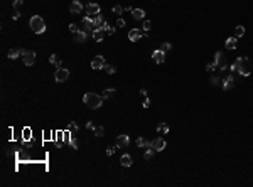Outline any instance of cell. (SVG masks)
<instances>
[{
    "instance_id": "obj_1",
    "label": "cell",
    "mask_w": 253,
    "mask_h": 187,
    "mask_svg": "<svg viewBox=\"0 0 253 187\" xmlns=\"http://www.w3.org/2000/svg\"><path fill=\"white\" fill-rule=\"evenodd\" d=\"M231 71H238L241 76H250L251 74V71H253V67H251V63H250V59L248 58H238L233 63V66L229 67Z\"/></svg>"
},
{
    "instance_id": "obj_2",
    "label": "cell",
    "mask_w": 253,
    "mask_h": 187,
    "mask_svg": "<svg viewBox=\"0 0 253 187\" xmlns=\"http://www.w3.org/2000/svg\"><path fill=\"white\" fill-rule=\"evenodd\" d=\"M83 101H84V105H88L91 110H98L103 103V96H98V94H95V93H86L83 96Z\"/></svg>"
},
{
    "instance_id": "obj_3",
    "label": "cell",
    "mask_w": 253,
    "mask_h": 187,
    "mask_svg": "<svg viewBox=\"0 0 253 187\" xmlns=\"http://www.w3.org/2000/svg\"><path fill=\"white\" fill-rule=\"evenodd\" d=\"M29 25H30L34 34H42L46 30V24H44V20H42V17H39V15H32L30 20H29Z\"/></svg>"
},
{
    "instance_id": "obj_4",
    "label": "cell",
    "mask_w": 253,
    "mask_h": 187,
    "mask_svg": "<svg viewBox=\"0 0 253 187\" xmlns=\"http://www.w3.org/2000/svg\"><path fill=\"white\" fill-rule=\"evenodd\" d=\"M147 37V32H145L144 29H132L128 32V39L132 41V42H137L139 39H142V37Z\"/></svg>"
},
{
    "instance_id": "obj_5",
    "label": "cell",
    "mask_w": 253,
    "mask_h": 187,
    "mask_svg": "<svg viewBox=\"0 0 253 187\" xmlns=\"http://www.w3.org/2000/svg\"><path fill=\"white\" fill-rule=\"evenodd\" d=\"M69 78V71L66 67H57L56 69V74H54V79L57 83H64L66 79Z\"/></svg>"
},
{
    "instance_id": "obj_6",
    "label": "cell",
    "mask_w": 253,
    "mask_h": 187,
    "mask_svg": "<svg viewBox=\"0 0 253 187\" xmlns=\"http://www.w3.org/2000/svg\"><path fill=\"white\" fill-rule=\"evenodd\" d=\"M22 61L25 66H32L36 63V52L34 51H22Z\"/></svg>"
},
{
    "instance_id": "obj_7",
    "label": "cell",
    "mask_w": 253,
    "mask_h": 187,
    "mask_svg": "<svg viewBox=\"0 0 253 187\" xmlns=\"http://www.w3.org/2000/svg\"><path fill=\"white\" fill-rule=\"evenodd\" d=\"M213 63L216 64V67H218V69H221V71L228 69V66H226V63H224V59H223V52H220V51L214 54V61H213Z\"/></svg>"
},
{
    "instance_id": "obj_8",
    "label": "cell",
    "mask_w": 253,
    "mask_h": 187,
    "mask_svg": "<svg viewBox=\"0 0 253 187\" xmlns=\"http://www.w3.org/2000/svg\"><path fill=\"white\" fill-rule=\"evenodd\" d=\"M166 140L162 138V137H157V138L152 140V148H154L155 152H162L164 148H166Z\"/></svg>"
},
{
    "instance_id": "obj_9",
    "label": "cell",
    "mask_w": 253,
    "mask_h": 187,
    "mask_svg": "<svg viewBox=\"0 0 253 187\" xmlns=\"http://www.w3.org/2000/svg\"><path fill=\"white\" fill-rule=\"evenodd\" d=\"M105 58H103V56H95L93 59H91V67H93V69H103V67H105Z\"/></svg>"
},
{
    "instance_id": "obj_10",
    "label": "cell",
    "mask_w": 253,
    "mask_h": 187,
    "mask_svg": "<svg viewBox=\"0 0 253 187\" xmlns=\"http://www.w3.org/2000/svg\"><path fill=\"white\" fill-rule=\"evenodd\" d=\"M81 25H83V30H84V32H93V30H95L93 17H84L83 20H81Z\"/></svg>"
},
{
    "instance_id": "obj_11",
    "label": "cell",
    "mask_w": 253,
    "mask_h": 187,
    "mask_svg": "<svg viewBox=\"0 0 253 187\" xmlns=\"http://www.w3.org/2000/svg\"><path fill=\"white\" fill-rule=\"evenodd\" d=\"M152 59H154L155 64H162L164 61H166V52H162L160 49H155V51L152 52Z\"/></svg>"
},
{
    "instance_id": "obj_12",
    "label": "cell",
    "mask_w": 253,
    "mask_h": 187,
    "mask_svg": "<svg viewBox=\"0 0 253 187\" xmlns=\"http://www.w3.org/2000/svg\"><path fill=\"white\" fill-rule=\"evenodd\" d=\"M93 24H95V29H103L105 30V27H106V22H105V19L101 17V15H95L93 17Z\"/></svg>"
},
{
    "instance_id": "obj_13",
    "label": "cell",
    "mask_w": 253,
    "mask_h": 187,
    "mask_svg": "<svg viewBox=\"0 0 253 187\" xmlns=\"http://www.w3.org/2000/svg\"><path fill=\"white\" fill-rule=\"evenodd\" d=\"M236 46H238V39H236L235 36L228 37V39L224 41V47L229 49V51H233V49H236Z\"/></svg>"
},
{
    "instance_id": "obj_14",
    "label": "cell",
    "mask_w": 253,
    "mask_h": 187,
    "mask_svg": "<svg viewBox=\"0 0 253 187\" xmlns=\"http://www.w3.org/2000/svg\"><path fill=\"white\" fill-rule=\"evenodd\" d=\"M128 143H130L128 135H118V138H117V147L125 148V147H128Z\"/></svg>"
},
{
    "instance_id": "obj_15",
    "label": "cell",
    "mask_w": 253,
    "mask_h": 187,
    "mask_svg": "<svg viewBox=\"0 0 253 187\" xmlns=\"http://www.w3.org/2000/svg\"><path fill=\"white\" fill-rule=\"evenodd\" d=\"M86 12L90 14V17H95V15L100 14V5L98 3H90V5L86 7Z\"/></svg>"
},
{
    "instance_id": "obj_16",
    "label": "cell",
    "mask_w": 253,
    "mask_h": 187,
    "mask_svg": "<svg viewBox=\"0 0 253 187\" xmlns=\"http://www.w3.org/2000/svg\"><path fill=\"white\" fill-rule=\"evenodd\" d=\"M83 10V5L78 2V0H73L71 2V5H69V12L71 14H79Z\"/></svg>"
},
{
    "instance_id": "obj_17",
    "label": "cell",
    "mask_w": 253,
    "mask_h": 187,
    "mask_svg": "<svg viewBox=\"0 0 253 187\" xmlns=\"http://www.w3.org/2000/svg\"><path fill=\"white\" fill-rule=\"evenodd\" d=\"M221 81H223L224 89H231V88L235 86V78H233V76H226L224 79H221Z\"/></svg>"
},
{
    "instance_id": "obj_18",
    "label": "cell",
    "mask_w": 253,
    "mask_h": 187,
    "mask_svg": "<svg viewBox=\"0 0 253 187\" xmlns=\"http://www.w3.org/2000/svg\"><path fill=\"white\" fill-rule=\"evenodd\" d=\"M91 36H93V39L96 41V42H101L103 37H105V30L103 29H95L93 32H91Z\"/></svg>"
},
{
    "instance_id": "obj_19",
    "label": "cell",
    "mask_w": 253,
    "mask_h": 187,
    "mask_svg": "<svg viewBox=\"0 0 253 187\" xmlns=\"http://www.w3.org/2000/svg\"><path fill=\"white\" fill-rule=\"evenodd\" d=\"M132 17L135 19V20H144V19H145V12L142 9H133L132 10Z\"/></svg>"
},
{
    "instance_id": "obj_20",
    "label": "cell",
    "mask_w": 253,
    "mask_h": 187,
    "mask_svg": "<svg viewBox=\"0 0 253 187\" xmlns=\"http://www.w3.org/2000/svg\"><path fill=\"white\" fill-rule=\"evenodd\" d=\"M88 37V32H84V30H78V32H74V41L76 42H84Z\"/></svg>"
},
{
    "instance_id": "obj_21",
    "label": "cell",
    "mask_w": 253,
    "mask_h": 187,
    "mask_svg": "<svg viewBox=\"0 0 253 187\" xmlns=\"http://www.w3.org/2000/svg\"><path fill=\"white\" fill-rule=\"evenodd\" d=\"M135 143H137V147H152V142H150V140L142 138V137H139V138L135 140Z\"/></svg>"
},
{
    "instance_id": "obj_22",
    "label": "cell",
    "mask_w": 253,
    "mask_h": 187,
    "mask_svg": "<svg viewBox=\"0 0 253 187\" xmlns=\"http://www.w3.org/2000/svg\"><path fill=\"white\" fill-rule=\"evenodd\" d=\"M7 56H9V59H17L19 56H22V51H20V49H17V47H15V49H10Z\"/></svg>"
},
{
    "instance_id": "obj_23",
    "label": "cell",
    "mask_w": 253,
    "mask_h": 187,
    "mask_svg": "<svg viewBox=\"0 0 253 187\" xmlns=\"http://www.w3.org/2000/svg\"><path fill=\"white\" fill-rule=\"evenodd\" d=\"M120 162H122V165H123V167H130L133 160H132V157H130V155H126V154H125V155H122Z\"/></svg>"
},
{
    "instance_id": "obj_24",
    "label": "cell",
    "mask_w": 253,
    "mask_h": 187,
    "mask_svg": "<svg viewBox=\"0 0 253 187\" xmlns=\"http://www.w3.org/2000/svg\"><path fill=\"white\" fill-rule=\"evenodd\" d=\"M49 63L54 64L56 67H61V66H63V63H61L59 56H56V54H51V58H49Z\"/></svg>"
},
{
    "instance_id": "obj_25",
    "label": "cell",
    "mask_w": 253,
    "mask_h": 187,
    "mask_svg": "<svg viewBox=\"0 0 253 187\" xmlns=\"http://www.w3.org/2000/svg\"><path fill=\"white\" fill-rule=\"evenodd\" d=\"M115 93H117V89H115V88H108V89H105V91H103V94H101V96H103V100H106V98H112Z\"/></svg>"
},
{
    "instance_id": "obj_26",
    "label": "cell",
    "mask_w": 253,
    "mask_h": 187,
    "mask_svg": "<svg viewBox=\"0 0 253 187\" xmlns=\"http://www.w3.org/2000/svg\"><path fill=\"white\" fill-rule=\"evenodd\" d=\"M155 130H157V133H167V132H169V125L162 121V123L157 125V128H155Z\"/></svg>"
},
{
    "instance_id": "obj_27",
    "label": "cell",
    "mask_w": 253,
    "mask_h": 187,
    "mask_svg": "<svg viewBox=\"0 0 253 187\" xmlns=\"http://www.w3.org/2000/svg\"><path fill=\"white\" fill-rule=\"evenodd\" d=\"M233 36H235L236 39H240V37H243V36H245V27H243V25H238V27L235 29V34H233Z\"/></svg>"
},
{
    "instance_id": "obj_28",
    "label": "cell",
    "mask_w": 253,
    "mask_h": 187,
    "mask_svg": "<svg viewBox=\"0 0 253 187\" xmlns=\"http://www.w3.org/2000/svg\"><path fill=\"white\" fill-rule=\"evenodd\" d=\"M154 148H152V147H147V152H145V160H150L152 157H154Z\"/></svg>"
},
{
    "instance_id": "obj_29",
    "label": "cell",
    "mask_w": 253,
    "mask_h": 187,
    "mask_svg": "<svg viewBox=\"0 0 253 187\" xmlns=\"http://www.w3.org/2000/svg\"><path fill=\"white\" fill-rule=\"evenodd\" d=\"M172 49V44H169V42H162L160 44V51L162 52H169Z\"/></svg>"
},
{
    "instance_id": "obj_30",
    "label": "cell",
    "mask_w": 253,
    "mask_h": 187,
    "mask_svg": "<svg viewBox=\"0 0 253 187\" xmlns=\"http://www.w3.org/2000/svg\"><path fill=\"white\" fill-rule=\"evenodd\" d=\"M103 69H105V72H108V74H115V66H112V64H105V67H103Z\"/></svg>"
},
{
    "instance_id": "obj_31",
    "label": "cell",
    "mask_w": 253,
    "mask_h": 187,
    "mask_svg": "<svg viewBox=\"0 0 253 187\" xmlns=\"http://www.w3.org/2000/svg\"><path fill=\"white\" fill-rule=\"evenodd\" d=\"M93 132H95V135H96V137H103V133H105V128H103V127H95Z\"/></svg>"
},
{
    "instance_id": "obj_32",
    "label": "cell",
    "mask_w": 253,
    "mask_h": 187,
    "mask_svg": "<svg viewBox=\"0 0 253 187\" xmlns=\"http://www.w3.org/2000/svg\"><path fill=\"white\" fill-rule=\"evenodd\" d=\"M142 27H144L145 32H147V30H150V27H152V22L150 20H145V19H144V25H142Z\"/></svg>"
},
{
    "instance_id": "obj_33",
    "label": "cell",
    "mask_w": 253,
    "mask_h": 187,
    "mask_svg": "<svg viewBox=\"0 0 253 187\" xmlns=\"http://www.w3.org/2000/svg\"><path fill=\"white\" fill-rule=\"evenodd\" d=\"M63 140H64V143H69V142H71V133H69V132H64Z\"/></svg>"
},
{
    "instance_id": "obj_34",
    "label": "cell",
    "mask_w": 253,
    "mask_h": 187,
    "mask_svg": "<svg viewBox=\"0 0 253 187\" xmlns=\"http://www.w3.org/2000/svg\"><path fill=\"white\" fill-rule=\"evenodd\" d=\"M214 69H216V64H214V63H208V64H206V71H208V72L214 71Z\"/></svg>"
},
{
    "instance_id": "obj_35",
    "label": "cell",
    "mask_w": 253,
    "mask_h": 187,
    "mask_svg": "<svg viewBox=\"0 0 253 187\" xmlns=\"http://www.w3.org/2000/svg\"><path fill=\"white\" fill-rule=\"evenodd\" d=\"M22 3H24V0H14V7H15V10H19L22 7Z\"/></svg>"
},
{
    "instance_id": "obj_36",
    "label": "cell",
    "mask_w": 253,
    "mask_h": 187,
    "mask_svg": "<svg viewBox=\"0 0 253 187\" xmlns=\"http://www.w3.org/2000/svg\"><path fill=\"white\" fill-rule=\"evenodd\" d=\"M122 12H123V7H120V5H115V7H113V14H118V15H120Z\"/></svg>"
},
{
    "instance_id": "obj_37",
    "label": "cell",
    "mask_w": 253,
    "mask_h": 187,
    "mask_svg": "<svg viewBox=\"0 0 253 187\" xmlns=\"http://www.w3.org/2000/svg\"><path fill=\"white\" fill-rule=\"evenodd\" d=\"M209 81H211V85H218V83H220L221 79L218 78V76H211V79H209Z\"/></svg>"
},
{
    "instance_id": "obj_38",
    "label": "cell",
    "mask_w": 253,
    "mask_h": 187,
    "mask_svg": "<svg viewBox=\"0 0 253 187\" xmlns=\"http://www.w3.org/2000/svg\"><path fill=\"white\" fill-rule=\"evenodd\" d=\"M69 30H71L73 34H74V32H78L79 29H78V25H76V24H69Z\"/></svg>"
},
{
    "instance_id": "obj_39",
    "label": "cell",
    "mask_w": 253,
    "mask_h": 187,
    "mask_svg": "<svg viewBox=\"0 0 253 187\" xmlns=\"http://www.w3.org/2000/svg\"><path fill=\"white\" fill-rule=\"evenodd\" d=\"M105 30H106V32H108V34H110V36H113V34H115V29H113V27H110V25H108V24H106V27H105Z\"/></svg>"
},
{
    "instance_id": "obj_40",
    "label": "cell",
    "mask_w": 253,
    "mask_h": 187,
    "mask_svg": "<svg viewBox=\"0 0 253 187\" xmlns=\"http://www.w3.org/2000/svg\"><path fill=\"white\" fill-rule=\"evenodd\" d=\"M142 106H144V108H149V106H150V100H149L147 96H145V100H144V103H142Z\"/></svg>"
},
{
    "instance_id": "obj_41",
    "label": "cell",
    "mask_w": 253,
    "mask_h": 187,
    "mask_svg": "<svg viewBox=\"0 0 253 187\" xmlns=\"http://www.w3.org/2000/svg\"><path fill=\"white\" fill-rule=\"evenodd\" d=\"M68 128H69V130H79V127H78V125L74 123V121H71V123L68 125Z\"/></svg>"
},
{
    "instance_id": "obj_42",
    "label": "cell",
    "mask_w": 253,
    "mask_h": 187,
    "mask_svg": "<svg viewBox=\"0 0 253 187\" xmlns=\"http://www.w3.org/2000/svg\"><path fill=\"white\" fill-rule=\"evenodd\" d=\"M117 25H118V27H125V20H123V19H120V17H118Z\"/></svg>"
},
{
    "instance_id": "obj_43",
    "label": "cell",
    "mask_w": 253,
    "mask_h": 187,
    "mask_svg": "<svg viewBox=\"0 0 253 187\" xmlns=\"http://www.w3.org/2000/svg\"><path fill=\"white\" fill-rule=\"evenodd\" d=\"M115 148H117V147H108V148H106V155H113Z\"/></svg>"
},
{
    "instance_id": "obj_44",
    "label": "cell",
    "mask_w": 253,
    "mask_h": 187,
    "mask_svg": "<svg viewBox=\"0 0 253 187\" xmlns=\"http://www.w3.org/2000/svg\"><path fill=\"white\" fill-rule=\"evenodd\" d=\"M69 145H71V147H73V148H78V142H76V140H74V138H71V142H69Z\"/></svg>"
},
{
    "instance_id": "obj_45",
    "label": "cell",
    "mask_w": 253,
    "mask_h": 187,
    "mask_svg": "<svg viewBox=\"0 0 253 187\" xmlns=\"http://www.w3.org/2000/svg\"><path fill=\"white\" fill-rule=\"evenodd\" d=\"M86 128H88V130H93V128H95L93 121H88V123H86Z\"/></svg>"
},
{
    "instance_id": "obj_46",
    "label": "cell",
    "mask_w": 253,
    "mask_h": 187,
    "mask_svg": "<svg viewBox=\"0 0 253 187\" xmlns=\"http://www.w3.org/2000/svg\"><path fill=\"white\" fill-rule=\"evenodd\" d=\"M140 94H144V96H147V89H145V88H142V89H140Z\"/></svg>"
}]
</instances>
